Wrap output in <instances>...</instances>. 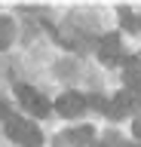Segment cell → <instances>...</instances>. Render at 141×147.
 I'll return each mask as SVG.
<instances>
[{
  "label": "cell",
  "instance_id": "9a60e30c",
  "mask_svg": "<svg viewBox=\"0 0 141 147\" xmlns=\"http://www.w3.org/2000/svg\"><path fill=\"white\" fill-rule=\"evenodd\" d=\"M101 147H104V144H101Z\"/></svg>",
  "mask_w": 141,
  "mask_h": 147
},
{
  "label": "cell",
  "instance_id": "7a4b0ae2",
  "mask_svg": "<svg viewBox=\"0 0 141 147\" xmlns=\"http://www.w3.org/2000/svg\"><path fill=\"white\" fill-rule=\"evenodd\" d=\"M16 95H19V101H22V107L28 110V113H34V117H46L49 113V101L40 95L34 86H25V83H19L16 86Z\"/></svg>",
  "mask_w": 141,
  "mask_h": 147
},
{
  "label": "cell",
  "instance_id": "30bf717a",
  "mask_svg": "<svg viewBox=\"0 0 141 147\" xmlns=\"http://www.w3.org/2000/svg\"><path fill=\"white\" fill-rule=\"evenodd\" d=\"M120 18H123V25L129 28V31H138V28H141V18H135L129 9H120Z\"/></svg>",
  "mask_w": 141,
  "mask_h": 147
},
{
  "label": "cell",
  "instance_id": "6da1fadb",
  "mask_svg": "<svg viewBox=\"0 0 141 147\" xmlns=\"http://www.w3.org/2000/svg\"><path fill=\"white\" fill-rule=\"evenodd\" d=\"M6 135H9L16 144H22V147H40V144H43L40 129L34 126V123H28V119L16 117V113L6 119Z\"/></svg>",
  "mask_w": 141,
  "mask_h": 147
},
{
  "label": "cell",
  "instance_id": "9c48e42d",
  "mask_svg": "<svg viewBox=\"0 0 141 147\" xmlns=\"http://www.w3.org/2000/svg\"><path fill=\"white\" fill-rule=\"evenodd\" d=\"M86 104H89V107H95V110H104V113H107V104H111V101L104 98V95H86Z\"/></svg>",
  "mask_w": 141,
  "mask_h": 147
},
{
  "label": "cell",
  "instance_id": "5b68a950",
  "mask_svg": "<svg viewBox=\"0 0 141 147\" xmlns=\"http://www.w3.org/2000/svg\"><path fill=\"white\" fill-rule=\"evenodd\" d=\"M123 80H126V89L141 86V58H135V55L123 58Z\"/></svg>",
  "mask_w": 141,
  "mask_h": 147
},
{
  "label": "cell",
  "instance_id": "52a82bcc",
  "mask_svg": "<svg viewBox=\"0 0 141 147\" xmlns=\"http://www.w3.org/2000/svg\"><path fill=\"white\" fill-rule=\"evenodd\" d=\"M132 110V104H129V95H126V89L123 92H117V95H113L111 98V104H107V117H126V113H129Z\"/></svg>",
  "mask_w": 141,
  "mask_h": 147
},
{
  "label": "cell",
  "instance_id": "8fae6325",
  "mask_svg": "<svg viewBox=\"0 0 141 147\" xmlns=\"http://www.w3.org/2000/svg\"><path fill=\"white\" fill-rule=\"evenodd\" d=\"M126 95H129L132 110H135V107H141V86H135V89H126Z\"/></svg>",
  "mask_w": 141,
  "mask_h": 147
},
{
  "label": "cell",
  "instance_id": "4fadbf2b",
  "mask_svg": "<svg viewBox=\"0 0 141 147\" xmlns=\"http://www.w3.org/2000/svg\"><path fill=\"white\" fill-rule=\"evenodd\" d=\"M12 113H9V107H6V104H0V119H9Z\"/></svg>",
  "mask_w": 141,
  "mask_h": 147
},
{
  "label": "cell",
  "instance_id": "8992f818",
  "mask_svg": "<svg viewBox=\"0 0 141 147\" xmlns=\"http://www.w3.org/2000/svg\"><path fill=\"white\" fill-rule=\"evenodd\" d=\"M92 129L89 126H80V129H71V132H65V135L58 138V141H61V144H77V147H86L89 144V141H92Z\"/></svg>",
  "mask_w": 141,
  "mask_h": 147
},
{
  "label": "cell",
  "instance_id": "277c9868",
  "mask_svg": "<svg viewBox=\"0 0 141 147\" xmlns=\"http://www.w3.org/2000/svg\"><path fill=\"white\" fill-rule=\"evenodd\" d=\"M98 55H101L104 64H117V61H123V52H120V34H104L101 43H98Z\"/></svg>",
  "mask_w": 141,
  "mask_h": 147
},
{
  "label": "cell",
  "instance_id": "7c38bea8",
  "mask_svg": "<svg viewBox=\"0 0 141 147\" xmlns=\"http://www.w3.org/2000/svg\"><path fill=\"white\" fill-rule=\"evenodd\" d=\"M132 135H135V138H138V141H141V117L135 119V123H132Z\"/></svg>",
  "mask_w": 141,
  "mask_h": 147
},
{
  "label": "cell",
  "instance_id": "ba28073f",
  "mask_svg": "<svg viewBox=\"0 0 141 147\" xmlns=\"http://www.w3.org/2000/svg\"><path fill=\"white\" fill-rule=\"evenodd\" d=\"M12 37H16V25H12V18H0V49H6L12 43Z\"/></svg>",
  "mask_w": 141,
  "mask_h": 147
},
{
  "label": "cell",
  "instance_id": "5bb4252c",
  "mask_svg": "<svg viewBox=\"0 0 141 147\" xmlns=\"http://www.w3.org/2000/svg\"><path fill=\"white\" fill-rule=\"evenodd\" d=\"M126 147H138V144H126Z\"/></svg>",
  "mask_w": 141,
  "mask_h": 147
},
{
  "label": "cell",
  "instance_id": "3957f363",
  "mask_svg": "<svg viewBox=\"0 0 141 147\" xmlns=\"http://www.w3.org/2000/svg\"><path fill=\"white\" fill-rule=\"evenodd\" d=\"M86 107H89V104H86V95H80V92H65L61 98H55V110L61 117H77V113H83Z\"/></svg>",
  "mask_w": 141,
  "mask_h": 147
}]
</instances>
